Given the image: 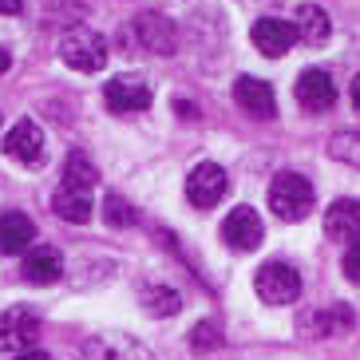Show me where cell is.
I'll return each instance as SVG.
<instances>
[{
  "mask_svg": "<svg viewBox=\"0 0 360 360\" xmlns=\"http://www.w3.org/2000/svg\"><path fill=\"white\" fill-rule=\"evenodd\" d=\"M325 233L333 242H356L360 238V198H337L325 210Z\"/></svg>",
  "mask_w": 360,
  "mask_h": 360,
  "instance_id": "14",
  "label": "cell"
},
{
  "mask_svg": "<svg viewBox=\"0 0 360 360\" xmlns=\"http://www.w3.org/2000/svg\"><path fill=\"white\" fill-rule=\"evenodd\" d=\"M64 277V257L52 245H28L24 254V281L32 285H56Z\"/></svg>",
  "mask_w": 360,
  "mask_h": 360,
  "instance_id": "13",
  "label": "cell"
},
{
  "mask_svg": "<svg viewBox=\"0 0 360 360\" xmlns=\"http://www.w3.org/2000/svg\"><path fill=\"white\" fill-rule=\"evenodd\" d=\"M210 345H218V328L198 325V328H194V349H210Z\"/></svg>",
  "mask_w": 360,
  "mask_h": 360,
  "instance_id": "24",
  "label": "cell"
},
{
  "mask_svg": "<svg viewBox=\"0 0 360 360\" xmlns=\"http://www.w3.org/2000/svg\"><path fill=\"white\" fill-rule=\"evenodd\" d=\"M328 155L345 167H356L360 170V131H340V135L328 139Z\"/></svg>",
  "mask_w": 360,
  "mask_h": 360,
  "instance_id": "20",
  "label": "cell"
},
{
  "mask_svg": "<svg viewBox=\"0 0 360 360\" xmlns=\"http://www.w3.org/2000/svg\"><path fill=\"white\" fill-rule=\"evenodd\" d=\"M96 182H99L96 162L87 159L84 150H72V155H68V162H64V186H79V191H91Z\"/></svg>",
  "mask_w": 360,
  "mask_h": 360,
  "instance_id": "19",
  "label": "cell"
},
{
  "mask_svg": "<svg viewBox=\"0 0 360 360\" xmlns=\"http://www.w3.org/2000/svg\"><path fill=\"white\" fill-rule=\"evenodd\" d=\"M254 285L265 305H293L297 297H301V274L289 262H265L257 269Z\"/></svg>",
  "mask_w": 360,
  "mask_h": 360,
  "instance_id": "3",
  "label": "cell"
},
{
  "mask_svg": "<svg viewBox=\"0 0 360 360\" xmlns=\"http://www.w3.org/2000/svg\"><path fill=\"white\" fill-rule=\"evenodd\" d=\"M293 96L309 115H321V111H328V107L337 103V84H333L328 72H321V68H305V72L297 75Z\"/></svg>",
  "mask_w": 360,
  "mask_h": 360,
  "instance_id": "6",
  "label": "cell"
},
{
  "mask_svg": "<svg viewBox=\"0 0 360 360\" xmlns=\"http://www.w3.org/2000/svg\"><path fill=\"white\" fill-rule=\"evenodd\" d=\"M143 305H147V313H155V317H174L179 305H182V297L174 293V289L150 285V289H143Z\"/></svg>",
  "mask_w": 360,
  "mask_h": 360,
  "instance_id": "21",
  "label": "cell"
},
{
  "mask_svg": "<svg viewBox=\"0 0 360 360\" xmlns=\"http://www.w3.org/2000/svg\"><path fill=\"white\" fill-rule=\"evenodd\" d=\"M36 337H40V317H36L32 309L12 305V309L0 313V352H4V356L28 352Z\"/></svg>",
  "mask_w": 360,
  "mask_h": 360,
  "instance_id": "4",
  "label": "cell"
},
{
  "mask_svg": "<svg viewBox=\"0 0 360 360\" xmlns=\"http://www.w3.org/2000/svg\"><path fill=\"white\" fill-rule=\"evenodd\" d=\"M293 24H297V36H301L309 48H321V44L333 36V20H328V12L321 8V4H301Z\"/></svg>",
  "mask_w": 360,
  "mask_h": 360,
  "instance_id": "18",
  "label": "cell"
},
{
  "mask_svg": "<svg viewBox=\"0 0 360 360\" xmlns=\"http://www.w3.org/2000/svg\"><path fill=\"white\" fill-rule=\"evenodd\" d=\"M103 99L115 115H135V111H147L150 107V87L135 75H119L103 87Z\"/></svg>",
  "mask_w": 360,
  "mask_h": 360,
  "instance_id": "10",
  "label": "cell"
},
{
  "mask_svg": "<svg viewBox=\"0 0 360 360\" xmlns=\"http://www.w3.org/2000/svg\"><path fill=\"white\" fill-rule=\"evenodd\" d=\"M139 28V40L147 44L155 56H174L179 52V28H174V20H167L162 12H143L135 20Z\"/></svg>",
  "mask_w": 360,
  "mask_h": 360,
  "instance_id": "12",
  "label": "cell"
},
{
  "mask_svg": "<svg viewBox=\"0 0 360 360\" xmlns=\"http://www.w3.org/2000/svg\"><path fill=\"white\" fill-rule=\"evenodd\" d=\"M226 191H230V179L218 162H198L186 179V202L194 210H214L226 198Z\"/></svg>",
  "mask_w": 360,
  "mask_h": 360,
  "instance_id": "5",
  "label": "cell"
},
{
  "mask_svg": "<svg viewBox=\"0 0 360 360\" xmlns=\"http://www.w3.org/2000/svg\"><path fill=\"white\" fill-rule=\"evenodd\" d=\"M36 242V222L28 214L4 210L0 214V254H24Z\"/></svg>",
  "mask_w": 360,
  "mask_h": 360,
  "instance_id": "15",
  "label": "cell"
},
{
  "mask_svg": "<svg viewBox=\"0 0 360 360\" xmlns=\"http://www.w3.org/2000/svg\"><path fill=\"white\" fill-rule=\"evenodd\" d=\"M250 40H254V48L262 56H269V60H277V56H285L289 48H293L301 36H297V24L293 20H277V16H262V20L254 24V32H250Z\"/></svg>",
  "mask_w": 360,
  "mask_h": 360,
  "instance_id": "9",
  "label": "cell"
},
{
  "mask_svg": "<svg viewBox=\"0 0 360 360\" xmlns=\"http://www.w3.org/2000/svg\"><path fill=\"white\" fill-rule=\"evenodd\" d=\"M103 218H107V226H135V210H131L127 202L119 198V194H107L103 198Z\"/></svg>",
  "mask_w": 360,
  "mask_h": 360,
  "instance_id": "22",
  "label": "cell"
},
{
  "mask_svg": "<svg viewBox=\"0 0 360 360\" xmlns=\"http://www.w3.org/2000/svg\"><path fill=\"white\" fill-rule=\"evenodd\" d=\"M345 274H349L352 285H360V238L349 242V250H345Z\"/></svg>",
  "mask_w": 360,
  "mask_h": 360,
  "instance_id": "23",
  "label": "cell"
},
{
  "mask_svg": "<svg viewBox=\"0 0 360 360\" xmlns=\"http://www.w3.org/2000/svg\"><path fill=\"white\" fill-rule=\"evenodd\" d=\"M265 238L262 230V218H257V210H250V206H238V210L226 214L222 222V242L230 245V250H238V254H250V250H257Z\"/></svg>",
  "mask_w": 360,
  "mask_h": 360,
  "instance_id": "7",
  "label": "cell"
},
{
  "mask_svg": "<svg viewBox=\"0 0 360 360\" xmlns=\"http://www.w3.org/2000/svg\"><path fill=\"white\" fill-rule=\"evenodd\" d=\"M313 198H317L313 182H309L305 174H297V170H281V174L269 182V210H274L281 222H301V218H309Z\"/></svg>",
  "mask_w": 360,
  "mask_h": 360,
  "instance_id": "1",
  "label": "cell"
},
{
  "mask_svg": "<svg viewBox=\"0 0 360 360\" xmlns=\"http://www.w3.org/2000/svg\"><path fill=\"white\" fill-rule=\"evenodd\" d=\"M24 0H0V16H20Z\"/></svg>",
  "mask_w": 360,
  "mask_h": 360,
  "instance_id": "25",
  "label": "cell"
},
{
  "mask_svg": "<svg viewBox=\"0 0 360 360\" xmlns=\"http://www.w3.org/2000/svg\"><path fill=\"white\" fill-rule=\"evenodd\" d=\"M352 107H356V111H360V75H356V79H352Z\"/></svg>",
  "mask_w": 360,
  "mask_h": 360,
  "instance_id": "26",
  "label": "cell"
},
{
  "mask_svg": "<svg viewBox=\"0 0 360 360\" xmlns=\"http://www.w3.org/2000/svg\"><path fill=\"white\" fill-rule=\"evenodd\" d=\"M60 60L72 72H103L107 68V40L96 28H87V24H72L60 36Z\"/></svg>",
  "mask_w": 360,
  "mask_h": 360,
  "instance_id": "2",
  "label": "cell"
},
{
  "mask_svg": "<svg viewBox=\"0 0 360 360\" xmlns=\"http://www.w3.org/2000/svg\"><path fill=\"white\" fill-rule=\"evenodd\" d=\"M52 210L72 226H87V218H91V191H79V186H64L60 182V191L52 194Z\"/></svg>",
  "mask_w": 360,
  "mask_h": 360,
  "instance_id": "17",
  "label": "cell"
},
{
  "mask_svg": "<svg viewBox=\"0 0 360 360\" xmlns=\"http://www.w3.org/2000/svg\"><path fill=\"white\" fill-rule=\"evenodd\" d=\"M233 103L254 119H274L277 115L274 87L265 84V79H257V75H238V79H233Z\"/></svg>",
  "mask_w": 360,
  "mask_h": 360,
  "instance_id": "8",
  "label": "cell"
},
{
  "mask_svg": "<svg viewBox=\"0 0 360 360\" xmlns=\"http://www.w3.org/2000/svg\"><path fill=\"white\" fill-rule=\"evenodd\" d=\"M4 155H8L12 162L36 167V162L44 159V131L36 127L32 119H20V123L4 135Z\"/></svg>",
  "mask_w": 360,
  "mask_h": 360,
  "instance_id": "11",
  "label": "cell"
},
{
  "mask_svg": "<svg viewBox=\"0 0 360 360\" xmlns=\"http://www.w3.org/2000/svg\"><path fill=\"white\" fill-rule=\"evenodd\" d=\"M340 328H352V313L345 305H328V309H317V313L301 317V333H309L313 340L337 337Z\"/></svg>",
  "mask_w": 360,
  "mask_h": 360,
  "instance_id": "16",
  "label": "cell"
},
{
  "mask_svg": "<svg viewBox=\"0 0 360 360\" xmlns=\"http://www.w3.org/2000/svg\"><path fill=\"white\" fill-rule=\"evenodd\" d=\"M8 68H12V56H8V52H4V48H0V75L8 72Z\"/></svg>",
  "mask_w": 360,
  "mask_h": 360,
  "instance_id": "27",
  "label": "cell"
}]
</instances>
